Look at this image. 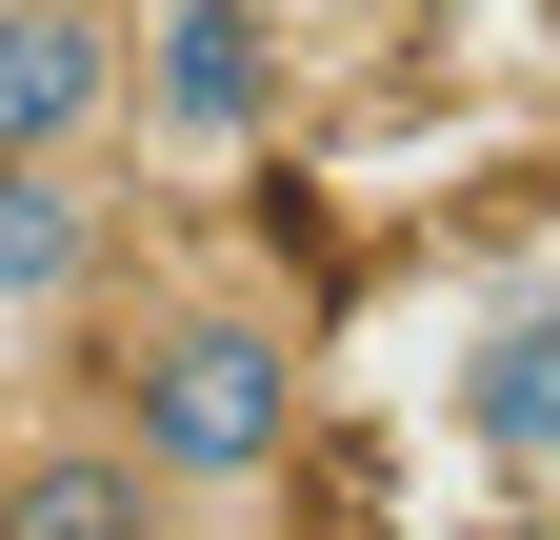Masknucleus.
I'll return each instance as SVG.
<instances>
[{
  "instance_id": "nucleus-1",
  "label": "nucleus",
  "mask_w": 560,
  "mask_h": 540,
  "mask_svg": "<svg viewBox=\"0 0 560 540\" xmlns=\"http://www.w3.org/2000/svg\"><path fill=\"white\" fill-rule=\"evenodd\" d=\"M120 441H140V481H161L180 520H260L280 501V460H301V320L280 301H161L120 341Z\"/></svg>"
},
{
  "instance_id": "nucleus-2",
  "label": "nucleus",
  "mask_w": 560,
  "mask_h": 540,
  "mask_svg": "<svg viewBox=\"0 0 560 540\" xmlns=\"http://www.w3.org/2000/svg\"><path fill=\"white\" fill-rule=\"evenodd\" d=\"M301 101V21L280 0H120V141L161 180H241Z\"/></svg>"
},
{
  "instance_id": "nucleus-3",
  "label": "nucleus",
  "mask_w": 560,
  "mask_h": 540,
  "mask_svg": "<svg viewBox=\"0 0 560 540\" xmlns=\"http://www.w3.org/2000/svg\"><path fill=\"white\" fill-rule=\"evenodd\" d=\"M120 141V0H0V161Z\"/></svg>"
},
{
  "instance_id": "nucleus-4",
  "label": "nucleus",
  "mask_w": 560,
  "mask_h": 540,
  "mask_svg": "<svg viewBox=\"0 0 560 540\" xmlns=\"http://www.w3.org/2000/svg\"><path fill=\"white\" fill-rule=\"evenodd\" d=\"M101 260H120L101 161H0V361H40L60 320L101 301Z\"/></svg>"
},
{
  "instance_id": "nucleus-5",
  "label": "nucleus",
  "mask_w": 560,
  "mask_h": 540,
  "mask_svg": "<svg viewBox=\"0 0 560 540\" xmlns=\"http://www.w3.org/2000/svg\"><path fill=\"white\" fill-rule=\"evenodd\" d=\"M0 540H180V501L140 481V441L120 421H60L0 460Z\"/></svg>"
},
{
  "instance_id": "nucleus-6",
  "label": "nucleus",
  "mask_w": 560,
  "mask_h": 540,
  "mask_svg": "<svg viewBox=\"0 0 560 540\" xmlns=\"http://www.w3.org/2000/svg\"><path fill=\"white\" fill-rule=\"evenodd\" d=\"M460 441L501 460V481H560V281H521L460 341Z\"/></svg>"
}]
</instances>
